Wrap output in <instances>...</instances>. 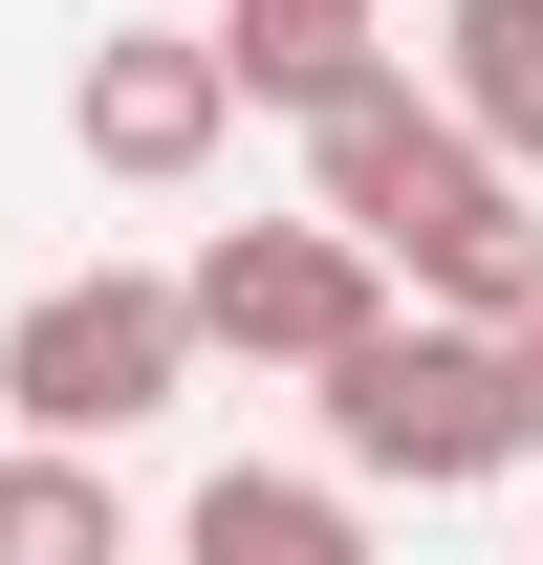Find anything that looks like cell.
<instances>
[{
	"label": "cell",
	"instance_id": "obj_1",
	"mask_svg": "<svg viewBox=\"0 0 543 565\" xmlns=\"http://www.w3.org/2000/svg\"><path fill=\"white\" fill-rule=\"evenodd\" d=\"M174 392H196V327H174L152 262H66L22 327H0V414L44 435V457H109V435H152Z\"/></svg>",
	"mask_w": 543,
	"mask_h": 565
},
{
	"label": "cell",
	"instance_id": "obj_2",
	"mask_svg": "<svg viewBox=\"0 0 543 565\" xmlns=\"http://www.w3.org/2000/svg\"><path fill=\"white\" fill-rule=\"evenodd\" d=\"M305 414H327L348 479H413V500L522 479V457H500V349H478V327H435V305H370V327L305 370Z\"/></svg>",
	"mask_w": 543,
	"mask_h": 565
},
{
	"label": "cell",
	"instance_id": "obj_3",
	"mask_svg": "<svg viewBox=\"0 0 543 565\" xmlns=\"http://www.w3.org/2000/svg\"><path fill=\"white\" fill-rule=\"evenodd\" d=\"M370 305H392V262H370V239H327V217H217L196 262H174V327H196V349H239V370H327Z\"/></svg>",
	"mask_w": 543,
	"mask_h": 565
},
{
	"label": "cell",
	"instance_id": "obj_4",
	"mask_svg": "<svg viewBox=\"0 0 543 565\" xmlns=\"http://www.w3.org/2000/svg\"><path fill=\"white\" fill-rule=\"evenodd\" d=\"M66 152L109 174V196H196L217 152H239V87H217V44L196 22H109L66 66Z\"/></svg>",
	"mask_w": 543,
	"mask_h": 565
},
{
	"label": "cell",
	"instance_id": "obj_5",
	"mask_svg": "<svg viewBox=\"0 0 543 565\" xmlns=\"http://www.w3.org/2000/svg\"><path fill=\"white\" fill-rule=\"evenodd\" d=\"M196 44H217V87H239V109H283V131H305L327 87L392 66V0H196Z\"/></svg>",
	"mask_w": 543,
	"mask_h": 565
},
{
	"label": "cell",
	"instance_id": "obj_6",
	"mask_svg": "<svg viewBox=\"0 0 543 565\" xmlns=\"http://www.w3.org/2000/svg\"><path fill=\"white\" fill-rule=\"evenodd\" d=\"M174 565H370V522H348V479H283V457H217V479L174 500Z\"/></svg>",
	"mask_w": 543,
	"mask_h": 565
},
{
	"label": "cell",
	"instance_id": "obj_7",
	"mask_svg": "<svg viewBox=\"0 0 543 565\" xmlns=\"http://www.w3.org/2000/svg\"><path fill=\"white\" fill-rule=\"evenodd\" d=\"M435 109L543 196V0H435Z\"/></svg>",
	"mask_w": 543,
	"mask_h": 565
},
{
	"label": "cell",
	"instance_id": "obj_8",
	"mask_svg": "<svg viewBox=\"0 0 543 565\" xmlns=\"http://www.w3.org/2000/svg\"><path fill=\"white\" fill-rule=\"evenodd\" d=\"M0 565H131V500H109V457H0Z\"/></svg>",
	"mask_w": 543,
	"mask_h": 565
},
{
	"label": "cell",
	"instance_id": "obj_9",
	"mask_svg": "<svg viewBox=\"0 0 543 565\" xmlns=\"http://www.w3.org/2000/svg\"><path fill=\"white\" fill-rule=\"evenodd\" d=\"M500 457H543V305L500 327Z\"/></svg>",
	"mask_w": 543,
	"mask_h": 565
},
{
	"label": "cell",
	"instance_id": "obj_10",
	"mask_svg": "<svg viewBox=\"0 0 543 565\" xmlns=\"http://www.w3.org/2000/svg\"><path fill=\"white\" fill-rule=\"evenodd\" d=\"M522 565H543V544H522Z\"/></svg>",
	"mask_w": 543,
	"mask_h": 565
}]
</instances>
